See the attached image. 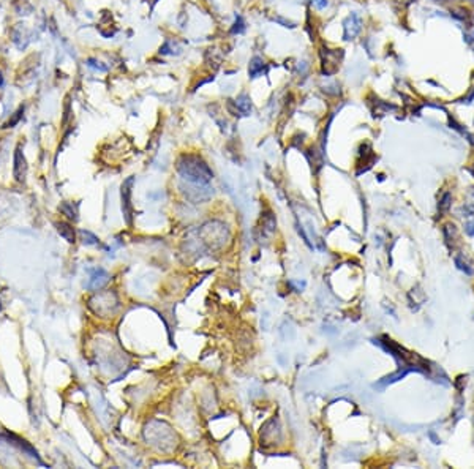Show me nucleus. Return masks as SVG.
Masks as SVG:
<instances>
[{"label": "nucleus", "mask_w": 474, "mask_h": 469, "mask_svg": "<svg viewBox=\"0 0 474 469\" xmlns=\"http://www.w3.org/2000/svg\"><path fill=\"white\" fill-rule=\"evenodd\" d=\"M177 171L190 183L207 185L213 177L210 168L199 157L195 155H182L177 161Z\"/></svg>", "instance_id": "1"}, {"label": "nucleus", "mask_w": 474, "mask_h": 469, "mask_svg": "<svg viewBox=\"0 0 474 469\" xmlns=\"http://www.w3.org/2000/svg\"><path fill=\"white\" fill-rule=\"evenodd\" d=\"M199 241L202 245H209L212 248L221 247L226 242V229L220 223H207L199 231Z\"/></svg>", "instance_id": "2"}, {"label": "nucleus", "mask_w": 474, "mask_h": 469, "mask_svg": "<svg viewBox=\"0 0 474 469\" xmlns=\"http://www.w3.org/2000/svg\"><path fill=\"white\" fill-rule=\"evenodd\" d=\"M92 300L98 302V303H96V307H95V305L92 307L96 314H103V308H106V314H112V313L117 310V307H118V300H117V297H115L114 292L100 294V296H96V297L92 299Z\"/></svg>", "instance_id": "3"}, {"label": "nucleus", "mask_w": 474, "mask_h": 469, "mask_svg": "<svg viewBox=\"0 0 474 469\" xmlns=\"http://www.w3.org/2000/svg\"><path fill=\"white\" fill-rule=\"evenodd\" d=\"M132 185H133V177L127 179L122 185V210L125 215V220L128 224H132Z\"/></svg>", "instance_id": "4"}, {"label": "nucleus", "mask_w": 474, "mask_h": 469, "mask_svg": "<svg viewBox=\"0 0 474 469\" xmlns=\"http://www.w3.org/2000/svg\"><path fill=\"white\" fill-rule=\"evenodd\" d=\"M13 174H15V179L18 182H24L26 180V176H27V161H26V157L23 154V150H21V146L16 147L15 150V168H13Z\"/></svg>", "instance_id": "5"}, {"label": "nucleus", "mask_w": 474, "mask_h": 469, "mask_svg": "<svg viewBox=\"0 0 474 469\" xmlns=\"http://www.w3.org/2000/svg\"><path fill=\"white\" fill-rule=\"evenodd\" d=\"M343 27H344V40H352L358 37L359 32L362 30V19L356 13H352L343 23Z\"/></svg>", "instance_id": "6"}, {"label": "nucleus", "mask_w": 474, "mask_h": 469, "mask_svg": "<svg viewBox=\"0 0 474 469\" xmlns=\"http://www.w3.org/2000/svg\"><path fill=\"white\" fill-rule=\"evenodd\" d=\"M109 281V275H107V272L103 270V269H95L90 275V280H89V289L90 291H98L101 289L106 283Z\"/></svg>", "instance_id": "7"}, {"label": "nucleus", "mask_w": 474, "mask_h": 469, "mask_svg": "<svg viewBox=\"0 0 474 469\" xmlns=\"http://www.w3.org/2000/svg\"><path fill=\"white\" fill-rule=\"evenodd\" d=\"M443 234L446 239V245L449 248H455L457 241H458V234H457V227L454 224H446L443 227Z\"/></svg>", "instance_id": "8"}, {"label": "nucleus", "mask_w": 474, "mask_h": 469, "mask_svg": "<svg viewBox=\"0 0 474 469\" xmlns=\"http://www.w3.org/2000/svg\"><path fill=\"white\" fill-rule=\"evenodd\" d=\"M56 227H57L59 234L65 239L68 244H74V241H76V237H74V229L68 223H63V221L56 223Z\"/></svg>", "instance_id": "9"}, {"label": "nucleus", "mask_w": 474, "mask_h": 469, "mask_svg": "<svg viewBox=\"0 0 474 469\" xmlns=\"http://www.w3.org/2000/svg\"><path fill=\"white\" fill-rule=\"evenodd\" d=\"M424 300H425V296L421 291V288H413L411 292H409V302H411V307L414 305V310H417L424 303Z\"/></svg>", "instance_id": "10"}, {"label": "nucleus", "mask_w": 474, "mask_h": 469, "mask_svg": "<svg viewBox=\"0 0 474 469\" xmlns=\"http://www.w3.org/2000/svg\"><path fill=\"white\" fill-rule=\"evenodd\" d=\"M264 71V62L260 57H255L250 63V76L252 78H256Z\"/></svg>", "instance_id": "11"}, {"label": "nucleus", "mask_w": 474, "mask_h": 469, "mask_svg": "<svg viewBox=\"0 0 474 469\" xmlns=\"http://www.w3.org/2000/svg\"><path fill=\"white\" fill-rule=\"evenodd\" d=\"M60 210H62V213H65L70 220H74V221L78 220V209H76V205H73L71 202H63L60 205Z\"/></svg>", "instance_id": "12"}, {"label": "nucleus", "mask_w": 474, "mask_h": 469, "mask_svg": "<svg viewBox=\"0 0 474 469\" xmlns=\"http://www.w3.org/2000/svg\"><path fill=\"white\" fill-rule=\"evenodd\" d=\"M450 201H452L450 193H447V191H446L443 196H441L439 204H438V210H439V213H446V212H449V209H450Z\"/></svg>", "instance_id": "13"}, {"label": "nucleus", "mask_w": 474, "mask_h": 469, "mask_svg": "<svg viewBox=\"0 0 474 469\" xmlns=\"http://www.w3.org/2000/svg\"><path fill=\"white\" fill-rule=\"evenodd\" d=\"M235 104H237V107L241 109V112H244L245 115L252 111L250 100H249V98H247L245 95H244V96H241V98H237V100H235Z\"/></svg>", "instance_id": "14"}, {"label": "nucleus", "mask_w": 474, "mask_h": 469, "mask_svg": "<svg viewBox=\"0 0 474 469\" xmlns=\"http://www.w3.org/2000/svg\"><path fill=\"white\" fill-rule=\"evenodd\" d=\"M455 266H457V267H458L460 270H463V272H465L466 275H472V269L469 267L468 261H465V258H463L461 255L455 256Z\"/></svg>", "instance_id": "15"}, {"label": "nucleus", "mask_w": 474, "mask_h": 469, "mask_svg": "<svg viewBox=\"0 0 474 469\" xmlns=\"http://www.w3.org/2000/svg\"><path fill=\"white\" fill-rule=\"evenodd\" d=\"M81 237H82V244L84 245H98V239H96L92 232L89 231H79Z\"/></svg>", "instance_id": "16"}, {"label": "nucleus", "mask_w": 474, "mask_h": 469, "mask_svg": "<svg viewBox=\"0 0 474 469\" xmlns=\"http://www.w3.org/2000/svg\"><path fill=\"white\" fill-rule=\"evenodd\" d=\"M244 30H245L244 21H242V18L239 16V18L235 19V23H234V27H232V34H242Z\"/></svg>", "instance_id": "17"}, {"label": "nucleus", "mask_w": 474, "mask_h": 469, "mask_svg": "<svg viewBox=\"0 0 474 469\" xmlns=\"http://www.w3.org/2000/svg\"><path fill=\"white\" fill-rule=\"evenodd\" d=\"M23 112H24V106H21V107L18 109V111L15 112V115H13L12 121H10V122L7 124V127L10 128V127H13L15 124H18V122H19V119H21V115H23Z\"/></svg>", "instance_id": "18"}, {"label": "nucleus", "mask_w": 474, "mask_h": 469, "mask_svg": "<svg viewBox=\"0 0 474 469\" xmlns=\"http://www.w3.org/2000/svg\"><path fill=\"white\" fill-rule=\"evenodd\" d=\"M465 232H466L468 236L474 237V220H471V221H468V223L465 224Z\"/></svg>", "instance_id": "19"}, {"label": "nucleus", "mask_w": 474, "mask_h": 469, "mask_svg": "<svg viewBox=\"0 0 474 469\" xmlns=\"http://www.w3.org/2000/svg\"><path fill=\"white\" fill-rule=\"evenodd\" d=\"M313 2L318 8H324L327 5V0H313Z\"/></svg>", "instance_id": "20"}, {"label": "nucleus", "mask_w": 474, "mask_h": 469, "mask_svg": "<svg viewBox=\"0 0 474 469\" xmlns=\"http://www.w3.org/2000/svg\"><path fill=\"white\" fill-rule=\"evenodd\" d=\"M430 438H432V439H433V442H435V444H439V442H441V441H439V439L436 438V436H435L433 433H430Z\"/></svg>", "instance_id": "21"}, {"label": "nucleus", "mask_w": 474, "mask_h": 469, "mask_svg": "<svg viewBox=\"0 0 474 469\" xmlns=\"http://www.w3.org/2000/svg\"><path fill=\"white\" fill-rule=\"evenodd\" d=\"M4 84V74H2V71H0V85Z\"/></svg>", "instance_id": "22"}, {"label": "nucleus", "mask_w": 474, "mask_h": 469, "mask_svg": "<svg viewBox=\"0 0 474 469\" xmlns=\"http://www.w3.org/2000/svg\"><path fill=\"white\" fill-rule=\"evenodd\" d=\"M468 38H469V41H472V43H474V32H472V35H471V37H468Z\"/></svg>", "instance_id": "23"}, {"label": "nucleus", "mask_w": 474, "mask_h": 469, "mask_svg": "<svg viewBox=\"0 0 474 469\" xmlns=\"http://www.w3.org/2000/svg\"><path fill=\"white\" fill-rule=\"evenodd\" d=\"M471 172H472V174H474V166H472V169H471Z\"/></svg>", "instance_id": "24"}, {"label": "nucleus", "mask_w": 474, "mask_h": 469, "mask_svg": "<svg viewBox=\"0 0 474 469\" xmlns=\"http://www.w3.org/2000/svg\"><path fill=\"white\" fill-rule=\"evenodd\" d=\"M0 308H2V305H0Z\"/></svg>", "instance_id": "25"}]
</instances>
